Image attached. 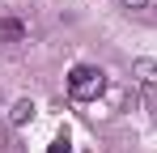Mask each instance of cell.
<instances>
[{
    "mask_svg": "<svg viewBox=\"0 0 157 153\" xmlns=\"http://www.w3.org/2000/svg\"><path fill=\"white\" fill-rule=\"evenodd\" d=\"M47 153H72V145H68V136H55V140H51V149H47Z\"/></svg>",
    "mask_w": 157,
    "mask_h": 153,
    "instance_id": "obj_5",
    "label": "cell"
},
{
    "mask_svg": "<svg viewBox=\"0 0 157 153\" xmlns=\"http://www.w3.org/2000/svg\"><path fill=\"white\" fill-rule=\"evenodd\" d=\"M132 73H136V81H140V89H153V85H157V64H153V60H136Z\"/></svg>",
    "mask_w": 157,
    "mask_h": 153,
    "instance_id": "obj_3",
    "label": "cell"
},
{
    "mask_svg": "<svg viewBox=\"0 0 157 153\" xmlns=\"http://www.w3.org/2000/svg\"><path fill=\"white\" fill-rule=\"evenodd\" d=\"M26 119H34V102H30V98H21L17 106H13V124H26Z\"/></svg>",
    "mask_w": 157,
    "mask_h": 153,
    "instance_id": "obj_4",
    "label": "cell"
},
{
    "mask_svg": "<svg viewBox=\"0 0 157 153\" xmlns=\"http://www.w3.org/2000/svg\"><path fill=\"white\" fill-rule=\"evenodd\" d=\"M26 26L17 22V17H0V43H26Z\"/></svg>",
    "mask_w": 157,
    "mask_h": 153,
    "instance_id": "obj_2",
    "label": "cell"
},
{
    "mask_svg": "<svg viewBox=\"0 0 157 153\" xmlns=\"http://www.w3.org/2000/svg\"><path fill=\"white\" fill-rule=\"evenodd\" d=\"M102 89H106V73H102V68H94V64H77V68L68 73V94H72L77 102L102 98Z\"/></svg>",
    "mask_w": 157,
    "mask_h": 153,
    "instance_id": "obj_1",
    "label": "cell"
},
{
    "mask_svg": "<svg viewBox=\"0 0 157 153\" xmlns=\"http://www.w3.org/2000/svg\"><path fill=\"white\" fill-rule=\"evenodd\" d=\"M119 4H123V9H149L153 0H119Z\"/></svg>",
    "mask_w": 157,
    "mask_h": 153,
    "instance_id": "obj_6",
    "label": "cell"
}]
</instances>
